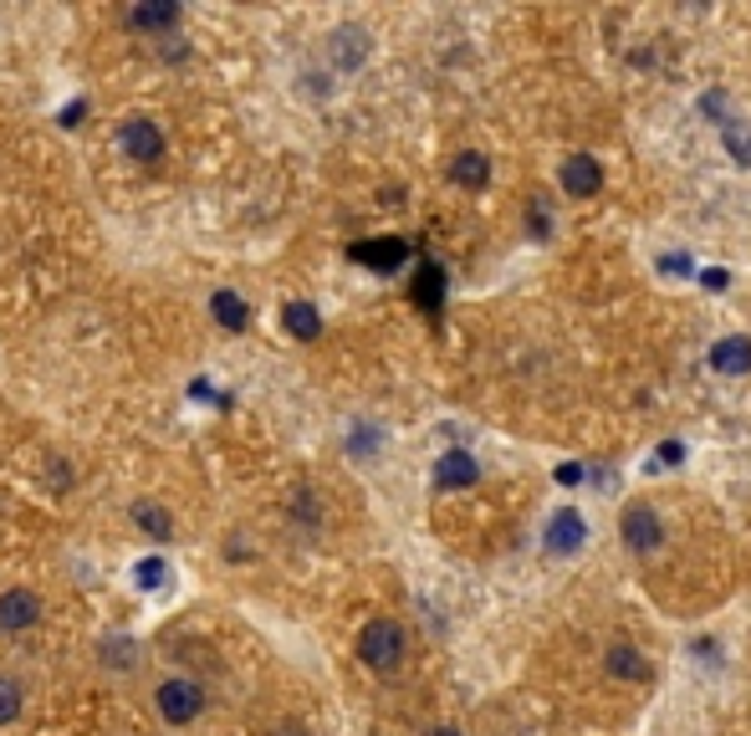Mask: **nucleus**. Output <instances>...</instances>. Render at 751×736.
Returning a JSON list of instances; mask_svg holds the SVG:
<instances>
[{
    "instance_id": "19",
    "label": "nucleus",
    "mask_w": 751,
    "mask_h": 736,
    "mask_svg": "<svg viewBox=\"0 0 751 736\" xmlns=\"http://www.w3.org/2000/svg\"><path fill=\"white\" fill-rule=\"evenodd\" d=\"M368 57V36L358 32V26H348V32H337V62L343 68H358Z\"/></svg>"
},
{
    "instance_id": "9",
    "label": "nucleus",
    "mask_w": 751,
    "mask_h": 736,
    "mask_svg": "<svg viewBox=\"0 0 751 736\" xmlns=\"http://www.w3.org/2000/svg\"><path fill=\"white\" fill-rule=\"evenodd\" d=\"M434 486H440V491H460V486H476V455L445 451L440 461H434Z\"/></svg>"
},
{
    "instance_id": "23",
    "label": "nucleus",
    "mask_w": 751,
    "mask_h": 736,
    "mask_svg": "<svg viewBox=\"0 0 751 736\" xmlns=\"http://www.w3.org/2000/svg\"><path fill=\"white\" fill-rule=\"evenodd\" d=\"M701 108H705V113H711V118H726V108H731V98H726V93H705V98H701Z\"/></svg>"
},
{
    "instance_id": "13",
    "label": "nucleus",
    "mask_w": 751,
    "mask_h": 736,
    "mask_svg": "<svg viewBox=\"0 0 751 736\" xmlns=\"http://www.w3.org/2000/svg\"><path fill=\"white\" fill-rule=\"evenodd\" d=\"M603 665L614 680H650V660L635 650V645H614V650L603 654Z\"/></svg>"
},
{
    "instance_id": "28",
    "label": "nucleus",
    "mask_w": 751,
    "mask_h": 736,
    "mask_svg": "<svg viewBox=\"0 0 751 736\" xmlns=\"http://www.w3.org/2000/svg\"><path fill=\"white\" fill-rule=\"evenodd\" d=\"M276 736H301V726H282V732H276Z\"/></svg>"
},
{
    "instance_id": "27",
    "label": "nucleus",
    "mask_w": 751,
    "mask_h": 736,
    "mask_svg": "<svg viewBox=\"0 0 751 736\" xmlns=\"http://www.w3.org/2000/svg\"><path fill=\"white\" fill-rule=\"evenodd\" d=\"M430 736H466V732H455V726H440V732H430Z\"/></svg>"
},
{
    "instance_id": "6",
    "label": "nucleus",
    "mask_w": 751,
    "mask_h": 736,
    "mask_svg": "<svg viewBox=\"0 0 751 736\" xmlns=\"http://www.w3.org/2000/svg\"><path fill=\"white\" fill-rule=\"evenodd\" d=\"M36 620H41V599H36L32 588H11V593H0V629H5V635L32 629Z\"/></svg>"
},
{
    "instance_id": "25",
    "label": "nucleus",
    "mask_w": 751,
    "mask_h": 736,
    "mask_svg": "<svg viewBox=\"0 0 751 736\" xmlns=\"http://www.w3.org/2000/svg\"><path fill=\"white\" fill-rule=\"evenodd\" d=\"M557 481H563V486H578V481H583V466H573V461H568V466H557Z\"/></svg>"
},
{
    "instance_id": "24",
    "label": "nucleus",
    "mask_w": 751,
    "mask_h": 736,
    "mask_svg": "<svg viewBox=\"0 0 751 736\" xmlns=\"http://www.w3.org/2000/svg\"><path fill=\"white\" fill-rule=\"evenodd\" d=\"M685 461V445L680 440H665V445H660V466H680Z\"/></svg>"
},
{
    "instance_id": "21",
    "label": "nucleus",
    "mask_w": 751,
    "mask_h": 736,
    "mask_svg": "<svg viewBox=\"0 0 751 736\" xmlns=\"http://www.w3.org/2000/svg\"><path fill=\"white\" fill-rule=\"evenodd\" d=\"M660 271H665V277H690V271H695V261H690V256H675V252H669V256H660Z\"/></svg>"
},
{
    "instance_id": "7",
    "label": "nucleus",
    "mask_w": 751,
    "mask_h": 736,
    "mask_svg": "<svg viewBox=\"0 0 751 736\" xmlns=\"http://www.w3.org/2000/svg\"><path fill=\"white\" fill-rule=\"evenodd\" d=\"M603 184V164L593 154H573L568 164H563V189H568L573 200H588V195H599Z\"/></svg>"
},
{
    "instance_id": "20",
    "label": "nucleus",
    "mask_w": 751,
    "mask_h": 736,
    "mask_svg": "<svg viewBox=\"0 0 751 736\" xmlns=\"http://www.w3.org/2000/svg\"><path fill=\"white\" fill-rule=\"evenodd\" d=\"M16 716H21V686L11 680V675H0V726L16 721Z\"/></svg>"
},
{
    "instance_id": "22",
    "label": "nucleus",
    "mask_w": 751,
    "mask_h": 736,
    "mask_svg": "<svg viewBox=\"0 0 751 736\" xmlns=\"http://www.w3.org/2000/svg\"><path fill=\"white\" fill-rule=\"evenodd\" d=\"M701 282H705V292H726V286H731V271L711 267V271H701Z\"/></svg>"
},
{
    "instance_id": "8",
    "label": "nucleus",
    "mask_w": 751,
    "mask_h": 736,
    "mask_svg": "<svg viewBox=\"0 0 751 736\" xmlns=\"http://www.w3.org/2000/svg\"><path fill=\"white\" fill-rule=\"evenodd\" d=\"M353 261H364V267L373 271H394L409 261V246H404L399 235H384V241H358L353 246Z\"/></svg>"
},
{
    "instance_id": "1",
    "label": "nucleus",
    "mask_w": 751,
    "mask_h": 736,
    "mask_svg": "<svg viewBox=\"0 0 751 736\" xmlns=\"http://www.w3.org/2000/svg\"><path fill=\"white\" fill-rule=\"evenodd\" d=\"M358 660H364L368 670H379V675L399 670V660H404V629L394 620L364 624V635H358Z\"/></svg>"
},
{
    "instance_id": "4",
    "label": "nucleus",
    "mask_w": 751,
    "mask_h": 736,
    "mask_svg": "<svg viewBox=\"0 0 751 736\" xmlns=\"http://www.w3.org/2000/svg\"><path fill=\"white\" fill-rule=\"evenodd\" d=\"M118 144H123V154H128L134 164H159V159H164V134H159L153 118H128V123L118 128Z\"/></svg>"
},
{
    "instance_id": "17",
    "label": "nucleus",
    "mask_w": 751,
    "mask_h": 736,
    "mask_svg": "<svg viewBox=\"0 0 751 736\" xmlns=\"http://www.w3.org/2000/svg\"><path fill=\"white\" fill-rule=\"evenodd\" d=\"M134 522L153 537V542H169V537H174V517H169L164 506H153V502H134Z\"/></svg>"
},
{
    "instance_id": "14",
    "label": "nucleus",
    "mask_w": 751,
    "mask_h": 736,
    "mask_svg": "<svg viewBox=\"0 0 751 736\" xmlns=\"http://www.w3.org/2000/svg\"><path fill=\"white\" fill-rule=\"evenodd\" d=\"M721 128V149L731 154V164L751 169V123H741V118H726V123H716Z\"/></svg>"
},
{
    "instance_id": "26",
    "label": "nucleus",
    "mask_w": 751,
    "mask_h": 736,
    "mask_svg": "<svg viewBox=\"0 0 751 736\" xmlns=\"http://www.w3.org/2000/svg\"><path fill=\"white\" fill-rule=\"evenodd\" d=\"M159 573H164V568H159V563H144V588H153V584H159Z\"/></svg>"
},
{
    "instance_id": "12",
    "label": "nucleus",
    "mask_w": 751,
    "mask_h": 736,
    "mask_svg": "<svg viewBox=\"0 0 751 736\" xmlns=\"http://www.w3.org/2000/svg\"><path fill=\"white\" fill-rule=\"evenodd\" d=\"M210 312H216V322L225 328V333H246L250 328V307L235 297L231 286H220L216 297H210Z\"/></svg>"
},
{
    "instance_id": "2",
    "label": "nucleus",
    "mask_w": 751,
    "mask_h": 736,
    "mask_svg": "<svg viewBox=\"0 0 751 736\" xmlns=\"http://www.w3.org/2000/svg\"><path fill=\"white\" fill-rule=\"evenodd\" d=\"M153 701H159V716H164L169 726H189V721L205 711V686L174 675V680H164V686L153 690Z\"/></svg>"
},
{
    "instance_id": "3",
    "label": "nucleus",
    "mask_w": 751,
    "mask_h": 736,
    "mask_svg": "<svg viewBox=\"0 0 751 736\" xmlns=\"http://www.w3.org/2000/svg\"><path fill=\"white\" fill-rule=\"evenodd\" d=\"M618 527H624V548L639 552V557H650V552L665 542V522H660V512H654V506H644V502L629 506Z\"/></svg>"
},
{
    "instance_id": "11",
    "label": "nucleus",
    "mask_w": 751,
    "mask_h": 736,
    "mask_svg": "<svg viewBox=\"0 0 751 736\" xmlns=\"http://www.w3.org/2000/svg\"><path fill=\"white\" fill-rule=\"evenodd\" d=\"M123 21H128V32H169L180 21V5L174 0H149V5H134Z\"/></svg>"
},
{
    "instance_id": "16",
    "label": "nucleus",
    "mask_w": 751,
    "mask_h": 736,
    "mask_svg": "<svg viewBox=\"0 0 751 736\" xmlns=\"http://www.w3.org/2000/svg\"><path fill=\"white\" fill-rule=\"evenodd\" d=\"M282 322H286V333H292V338H318L322 333V318H318V307H312V302H286Z\"/></svg>"
},
{
    "instance_id": "15",
    "label": "nucleus",
    "mask_w": 751,
    "mask_h": 736,
    "mask_svg": "<svg viewBox=\"0 0 751 736\" xmlns=\"http://www.w3.org/2000/svg\"><path fill=\"white\" fill-rule=\"evenodd\" d=\"M451 180L460 184V189H485V180H491V159L485 154H460L451 164Z\"/></svg>"
},
{
    "instance_id": "10",
    "label": "nucleus",
    "mask_w": 751,
    "mask_h": 736,
    "mask_svg": "<svg viewBox=\"0 0 751 736\" xmlns=\"http://www.w3.org/2000/svg\"><path fill=\"white\" fill-rule=\"evenodd\" d=\"M711 368L716 373H731V379L751 373V338H721L716 348H711Z\"/></svg>"
},
{
    "instance_id": "5",
    "label": "nucleus",
    "mask_w": 751,
    "mask_h": 736,
    "mask_svg": "<svg viewBox=\"0 0 751 736\" xmlns=\"http://www.w3.org/2000/svg\"><path fill=\"white\" fill-rule=\"evenodd\" d=\"M542 542H547L552 557H573V552H578V548L588 542V522H583V512H573V506H563V512H557V517L547 522V537H542Z\"/></svg>"
},
{
    "instance_id": "18",
    "label": "nucleus",
    "mask_w": 751,
    "mask_h": 736,
    "mask_svg": "<svg viewBox=\"0 0 751 736\" xmlns=\"http://www.w3.org/2000/svg\"><path fill=\"white\" fill-rule=\"evenodd\" d=\"M415 297H419V307H424V312H434V307H440V297H445V271L434 267V261H424V267H419Z\"/></svg>"
}]
</instances>
